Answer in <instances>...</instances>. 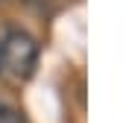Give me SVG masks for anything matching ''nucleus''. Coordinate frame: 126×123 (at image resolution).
Instances as JSON below:
<instances>
[{"mask_svg": "<svg viewBox=\"0 0 126 123\" xmlns=\"http://www.w3.org/2000/svg\"><path fill=\"white\" fill-rule=\"evenodd\" d=\"M0 123H24V120H21V114H18L9 103L0 100Z\"/></svg>", "mask_w": 126, "mask_h": 123, "instance_id": "2", "label": "nucleus"}, {"mask_svg": "<svg viewBox=\"0 0 126 123\" xmlns=\"http://www.w3.org/2000/svg\"><path fill=\"white\" fill-rule=\"evenodd\" d=\"M35 62H38L35 38L21 30L6 32V38L0 41V76L9 82H24L32 76Z\"/></svg>", "mask_w": 126, "mask_h": 123, "instance_id": "1", "label": "nucleus"}]
</instances>
